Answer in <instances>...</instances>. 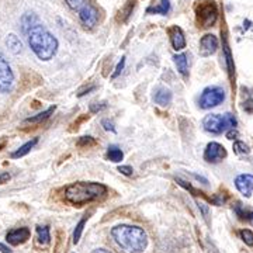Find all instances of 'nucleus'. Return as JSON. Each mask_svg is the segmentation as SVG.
Returning <instances> with one entry per match:
<instances>
[{"label":"nucleus","mask_w":253,"mask_h":253,"mask_svg":"<svg viewBox=\"0 0 253 253\" xmlns=\"http://www.w3.org/2000/svg\"><path fill=\"white\" fill-rule=\"evenodd\" d=\"M24 33L27 36L28 45L40 61H51L56 55L59 42L56 37L41 21H37Z\"/></svg>","instance_id":"nucleus-1"},{"label":"nucleus","mask_w":253,"mask_h":253,"mask_svg":"<svg viewBox=\"0 0 253 253\" xmlns=\"http://www.w3.org/2000/svg\"><path fill=\"white\" fill-rule=\"evenodd\" d=\"M107 186L97 181H76L69 184L65 193L63 199L66 203L72 204L75 207H83L89 203L101 199L107 194Z\"/></svg>","instance_id":"nucleus-2"},{"label":"nucleus","mask_w":253,"mask_h":253,"mask_svg":"<svg viewBox=\"0 0 253 253\" xmlns=\"http://www.w3.org/2000/svg\"><path fill=\"white\" fill-rule=\"evenodd\" d=\"M114 242L128 253H144L148 246V235L144 228L136 225H117L111 229Z\"/></svg>","instance_id":"nucleus-3"},{"label":"nucleus","mask_w":253,"mask_h":253,"mask_svg":"<svg viewBox=\"0 0 253 253\" xmlns=\"http://www.w3.org/2000/svg\"><path fill=\"white\" fill-rule=\"evenodd\" d=\"M238 121L234 114L231 113H226L224 116H219V114H208L203 120V126L204 129L210 132V134H214V135H218V134H222L228 129H232L235 128Z\"/></svg>","instance_id":"nucleus-4"},{"label":"nucleus","mask_w":253,"mask_h":253,"mask_svg":"<svg viewBox=\"0 0 253 253\" xmlns=\"http://www.w3.org/2000/svg\"><path fill=\"white\" fill-rule=\"evenodd\" d=\"M196 17L200 27L210 28L218 18V7L214 0H201L196 6Z\"/></svg>","instance_id":"nucleus-5"},{"label":"nucleus","mask_w":253,"mask_h":253,"mask_svg":"<svg viewBox=\"0 0 253 253\" xmlns=\"http://www.w3.org/2000/svg\"><path fill=\"white\" fill-rule=\"evenodd\" d=\"M225 100V90L219 86H210L204 89L199 100V106L201 109L208 110L219 106Z\"/></svg>","instance_id":"nucleus-6"},{"label":"nucleus","mask_w":253,"mask_h":253,"mask_svg":"<svg viewBox=\"0 0 253 253\" xmlns=\"http://www.w3.org/2000/svg\"><path fill=\"white\" fill-rule=\"evenodd\" d=\"M14 72L10 66L9 61L6 59L4 54L0 52V91L1 93H10L14 87Z\"/></svg>","instance_id":"nucleus-7"},{"label":"nucleus","mask_w":253,"mask_h":253,"mask_svg":"<svg viewBox=\"0 0 253 253\" xmlns=\"http://www.w3.org/2000/svg\"><path fill=\"white\" fill-rule=\"evenodd\" d=\"M78 16H79L82 26L84 28H87V30L94 28L97 26V23H99V10L96 9V7H94L91 3H89V1L78 11Z\"/></svg>","instance_id":"nucleus-8"},{"label":"nucleus","mask_w":253,"mask_h":253,"mask_svg":"<svg viewBox=\"0 0 253 253\" xmlns=\"http://www.w3.org/2000/svg\"><path fill=\"white\" fill-rule=\"evenodd\" d=\"M30 236H31V231L27 226H20V228L10 229L6 234V242L11 246H18V245L26 244L30 239Z\"/></svg>","instance_id":"nucleus-9"},{"label":"nucleus","mask_w":253,"mask_h":253,"mask_svg":"<svg viewBox=\"0 0 253 253\" xmlns=\"http://www.w3.org/2000/svg\"><path fill=\"white\" fill-rule=\"evenodd\" d=\"M226 158V149L218 142H210L204 151V159L208 163H218Z\"/></svg>","instance_id":"nucleus-10"},{"label":"nucleus","mask_w":253,"mask_h":253,"mask_svg":"<svg viewBox=\"0 0 253 253\" xmlns=\"http://www.w3.org/2000/svg\"><path fill=\"white\" fill-rule=\"evenodd\" d=\"M218 49V38L214 34H206L200 40L199 52L201 56H211Z\"/></svg>","instance_id":"nucleus-11"},{"label":"nucleus","mask_w":253,"mask_h":253,"mask_svg":"<svg viewBox=\"0 0 253 253\" xmlns=\"http://www.w3.org/2000/svg\"><path fill=\"white\" fill-rule=\"evenodd\" d=\"M235 186L242 196H245L246 199H249L253 193V174L244 173V174L236 176Z\"/></svg>","instance_id":"nucleus-12"},{"label":"nucleus","mask_w":253,"mask_h":253,"mask_svg":"<svg viewBox=\"0 0 253 253\" xmlns=\"http://www.w3.org/2000/svg\"><path fill=\"white\" fill-rule=\"evenodd\" d=\"M169 37H170V42H172V46L174 51H181L187 45L184 33L177 26H172V27L169 28Z\"/></svg>","instance_id":"nucleus-13"},{"label":"nucleus","mask_w":253,"mask_h":253,"mask_svg":"<svg viewBox=\"0 0 253 253\" xmlns=\"http://www.w3.org/2000/svg\"><path fill=\"white\" fill-rule=\"evenodd\" d=\"M173 94L172 91L166 87H158L156 90L154 91V101L159 106H168L172 103Z\"/></svg>","instance_id":"nucleus-14"},{"label":"nucleus","mask_w":253,"mask_h":253,"mask_svg":"<svg viewBox=\"0 0 253 253\" xmlns=\"http://www.w3.org/2000/svg\"><path fill=\"white\" fill-rule=\"evenodd\" d=\"M173 61H174V65H176L177 72L180 73L184 79H187V78H189V59H187V55H174V56H173Z\"/></svg>","instance_id":"nucleus-15"},{"label":"nucleus","mask_w":253,"mask_h":253,"mask_svg":"<svg viewBox=\"0 0 253 253\" xmlns=\"http://www.w3.org/2000/svg\"><path fill=\"white\" fill-rule=\"evenodd\" d=\"M37 144H38V138L36 136V138H33V139L27 141L24 145H21L18 149L14 151V152H11V154H10V158H11V159H20V158L26 156L28 152H31V149H33Z\"/></svg>","instance_id":"nucleus-16"},{"label":"nucleus","mask_w":253,"mask_h":253,"mask_svg":"<svg viewBox=\"0 0 253 253\" xmlns=\"http://www.w3.org/2000/svg\"><path fill=\"white\" fill-rule=\"evenodd\" d=\"M55 111V106L52 107H49V109L44 110V111H41V113H38L36 116H31V117L26 118V124H33V126H38V124H41V123H44L45 120L51 117L52 114H54Z\"/></svg>","instance_id":"nucleus-17"},{"label":"nucleus","mask_w":253,"mask_h":253,"mask_svg":"<svg viewBox=\"0 0 253 253\" xmlns=\"http://www.w3.org/2000/svg\"><path fill=\"white\" fill-rule=\"evenodd\" d=\"M6 46L9 48L11 54L18 55L23 52V42L16 34H9L6 37Z\"/></svg>","instance_id":"nucleus-18"},{"label":"nucleus","mask_w":253,"mask_h":253,"mask_svg":"<svg viewBox=\"0 0 253 253\" xmlns=\"http://www.w3.org/2000/svg\"><path fill=\"white\" fill-rule=\"evenodd\" d=\"M169 11H170V0H161L159 4L151 6V7L146 9L148 14H162V16H166Z\"/></svg>","instance_id":"nucleus-19"},{"label":"nucleus","mask_w":253,"mask_h":253,"mask_svg":"<svg viewBox=\"0 0 253 253\" xmlns=\"http://www.w3.org/2000/svg\"><path fill=\"white\" fill-rule=\"evenodd\" d=\"M134 6H135V0H128L126 4L121 7V10L118 11L117 21H120V23H126V20L129 18V16L132 14Z\"/></svg>","instance_id":"nucleus-20"},{"label":"nucleus","mask_w":253,"mask_h":253,"mask_svg":"<svg viewBox=\"0 0 253 253\" xmlns=\"http://www.w3.org/2000/svg\"><path fill=\"white\" fill-rule=\"evenodd\" d=\"M106 156H107V159H109L110 162L120 163L123 161V158H124V154H123V151H121V148L118 145H110L109 148H107Z\"/></svg>","instance_id":"nucleus-21"},{"label":"nucleus","mask_w":253,"mask_h":253,"mask_svg":"<svg viewBox=\"0 0 253 253\" xmlns=\"http://www.w3.org/2000/svg\"><path fill=\"white\" fill-rule=\"evenodd\" d=\"M37 236L38 242L42 245H48L51 242V232L48 225H38L37 226Z\"/></svg>","instance_id":"nucleus-22"},{"label":"nucleus","mask_w":253,"mask_h":253,"mask_svg":"<svg viewBox=\"0 0 253 253\" xmlns=\"http://www.w3.org/2000/svg\"><path fill=\"white\" fill-rule=\"evenodd\" d=\"M89 219V215H84V217L82 218L81 221L76 224L75 226V231H73V244L78 245L79 244V241H81L82 234H83V229H84V225H86V221Z\"/></svg>","instance_id":"nucleus-23"},{"label":"nucleus","mask_w":253,"mask_h":253,"mask_svg":"<svg viewBox=\"0 0 253 253\" xmlns=\"http://www.w3.org/2000/svg\"><path fill=\"white\" fill-rule=\"evenodd\" d=\"M76 145H78L79 148H91V146H96V145H97V141L90 135L81 136L79 141L76 142Z\"/></svg>","instance_id":"nucleus-24"},{"label":"nucleus","mask_w":253,"mask_h":253,"mask_svg":"<svg viewBox=\"0 0 253 253\" xmlns=\"http://www.w3.org/2000/svg\"><path fill=\"white\" fill-rule=\"evenodd\" d=\"M239 236H241V239H242V241H244L245 244L248 245V246L253 248V231L252 229H248V228L241 229V231H239Z\"/></svg>","instance_id":"nucleus-25"},{"label":"nucleus","mask_w":253,"mask_h":253,"mask_svg":"<svg viewBox=\"0 0 253 253\" xmlns=\"http://www.w3.org/2000/svg\"><path fill=\"white\" fill-rule=\"evenodd\" d=\"M234 152L236 155H248L251 152V149H249V146L242 142V141H236L235 144H234Z\"/></svg>","instance_id":"nucleus-26"},{"label":"nucleus","mask_w":253,"mask_h":253,"mask_svg":"<svg viewBox=\"0 0 253 253\" xmlns=\"http://www.w3.org/2000/svg\"><path fill=\"white\" fill-rule=\"evenodd\" d=\"M224 52H225V61H226V68H228V72L229 75H232V71H234V63H232V55H231V51H229V46L228 44H224Z\"/></svg>","instance_id":"nucleus-27"},{"label":"nucleus","mask_w":253,"mask_h":253,"mask_svg":"<svg viewBox=\"0 0 253 253\" xmlns=\"http://www.w3.org/2000/svg\"><path fill=\"white\" fill-rule=\"evenodd\" d=\"M66 1V4L69 6V9H72L73 11H79V10L87 3V0H65Z\"/></svg>","instance_id":"nucleus-28"},{"label":"nucleus","mask_w":253,"mask_h":253,"mask_svg":"<svg viewBox=\"0 0 253 253\" xmlns=\"http://www.w3.org/2000/svg\"><path fill=\"white\" fill-rule=\"evenodd\" d=\"M107 109V103L106 101H100V103H91L90 104V113L96 114V113H100L103 110Z\"/></svg>","instance_id":"nucleus-29"},{"label":"nucleus","mask_w":253,"mask_h":253,"mask_svg":"<svg viewBox=\"0 0 253 253\" xmlns=\"http://www.w3.org/2000/svg\"><path fill=\"white\" fill-rule=\"evenodd\" d=\"M101 126H103V128H104L106 131L116 132V126H114V123H113V121H110V120H107V118H104V120L101 121Z\"/></svg>","instance_id":"nucleus-30"},{"label":"nucleus","mask_w":253,"mask_h":253,"mask_svg":"<svg viewBox=\"0 0 253 253\" xmlns=\"http://www.w3.org/2000/svg\"><path fill=\"white\" fill-rule=\"evenodd\" d=\"M118 172L124 174V176H132L134 169L131 166H128V165H123V166H118Z\"/></svg>","instance_id":"nucleus-31"},{"label":"nucleus","mask_w":253,"mask_h":253,"mask_svg":"<svg viewBox=\"0 0 253 253\" xmlns=\"http://www.w3.org/2000/svg\"><path fill=\"white\" fill-rule=\"evenodd\" d=\"M124 66H126V56H123V58H121V61L118 62L117 68H116V72L113 73V78H114V79L117 78V76H118V75H120V73L123 72V69H124Z\"/></svg>","instance_id":"nucleus-32"},{"label":"nucleus","mask_w":253,"mask_h":253,"mask_svg":"<svg viewBox=\"0 0 253 253\" xmlns=\"http://www.w3.org/2000/svg\"><path fill=\"white\" fill-rule=\"evenodd\" d=\"M242 109L246 113H253V97H249L248 100H245L244 104H242Z\"/></svg>","instance_id":"nucleus-33"},{"label":"nucleus","mask_w":253,"mask_h":253,"mask_svg":"<svg viewBox=\"0 0 253 253\" xmlns=\"http://www.w3.org/2000/svg\"><path fill=\"white\" fill-rule=\"evenodd\" d=\"M10 179H11V176H10L9 172L0 173V184H6V183H9Z\"/></svg>","instance_id":"nucleus-34"},{"label":"nucleus","mask_w":253,"mask_h":253,"mask_svg":"<svg viewBox=\"0 0 253 253\" xmlns=\"http://www.w3.org/2000/svg\"><path fill=\"white\" fill-rule=\"evenodd\" d=\"M96 89V86H89V87H84V89H82V90H79V93H78V96L79 97H83L84 94H87V93H90V91H93Z\"/></svg>","instance_id":"nucleus-35"},{"label":"nucleus","mask_w":253,"mask_h":253,"mask_svg":"<svg viewBox=\"0 0 253 253\" xmlns=\"http://www.w3.org/2000/svg\"><path fill=\"white\" fill-rule=\"evenodd\" d=\"M236 136H238V131H236L235 128L228 129V132H226V138H228V139H235Z\"/></svg>","instance_id":"nucleus-36"},{"label":"nucleus","mask_w":253,"mask_h":253,"mask_svg":"<svg viewBox=\"0 0 253 253\" xmlns=\"http://www.w3.org/2000/svg\"><path fill=\"white\" fill-rule=\"evenodd\" d=\"M244 219L245 221H249V222L253 225V211H246Z\"/></svg>","instance_id":"nucleus-37"},{"label":"nucleus","mask_w":253,"mask_h":253,"mask_svg":"<svg viewBox=\"0 0 253 253\" xmlns=\"http://www.w3.org/2000/svg\"><path fill=\"white\" fill-rule=\"evenodd\" d=\"M0 252L1 253H13L9 246H6L4 244H1V242H0Z\"/></svg>","instance_id":"nucleus-38"},{"label":"nucleus","mask_w":253,"mask_h":253,"mask_svg":"<svg viewBox=\"0 0 253 253\" xmlns=\"http://www.w3.org/2000/svg\"><path fill=\"white\" fill-rule=\"evenodd\" d=\"M91 253H113L109 249H104V248H99V249H94Z\"/></svg>","instance_id":"nucleus-39"},{"label":"nucleus","mask_w":253,"mask_h":253,"mask_svg":"<svg viewBox=\"0 0 253 253\" xmlns=\"http://www.w3.org/2000/svg\"><path fill=\"white\" fill-rule=\"evenodd\" d=\"M6 144H7V142H6V139H3V141L0 142V151H1V149H3V148L6 146Z\"/></svg>","instance_id":"nucleus-40"}]
</instances>
